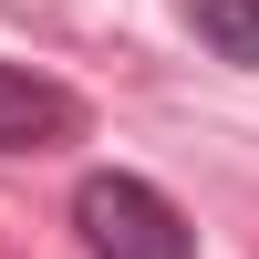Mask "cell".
Returning a JSON list of instances; mask_svg holds the SVG:
<instances>
[{
	"instance_id": "cell-1",
	"label": "cell",
	"mask_w": 259,
	"mask_h": 259,
	"mask_svg": "<svg viewBox=\"0 0 259 259\" xmlns=\"http://www.w3.org/2000/svg\"><path fill=\"white\" fill-rule=\"evenodd\" d=\"M73 228H83L94 259H197V228L177 218V197L124 177V166H94L73 187Z\"/></svg>"
},
{
	"instance_id": "cell-2",
	"label": "cell",
	"mask_w": 259,
	"mask_h": 259,
	"mask_svg": "<svg viewBox=\"0 0 259 259\" xmlns=\"http://www.w3.org/2000/svg\"><path fill=\"white\" fill-rule=\"evenodd\" d=\"M62 135H73V94L0 62V156H31V145H62Z\"/></svg>"
},
{
	"instance_id": "cell-3",
	"label": "cell",
	"mask_w": 259,
	"mask_h": 259,
	"mask_svg": "<svg viewBox=\"0 0 259 259\" xmlns=\"http://www.w3.org/2000/svg\"><path fill=\"white\" fill-rule=\"evenodd\" d=\"M187 31H197L218 62L259 73V0H187Z\"/></svg>"
}]
</instances>
